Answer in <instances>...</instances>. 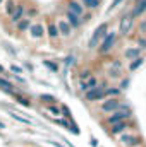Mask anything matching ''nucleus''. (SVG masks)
I'll return each instance as SVG.
<instances>
[{"label": "nucleus", "mask_w": 146, "mask_h": 147, "mask_svg": "<svg viewBox=\"0 0 146 147\" xmlns=\"http://www.w3.org/2000/svg\"><path fill=\"white\" fill-rule=\"evenodd\" d=\"M132 14H129V16H126L122 21H120V34H127L129 31H131V28H132Z\"/></svg>", "instance_id": "obj_5"}, {"label": "nucleus", "mask_w": 146, "mask_h": 147, "mask_svg": "<svg viewBox=\"0 0 146 147\" xmlns=\"http://www.w3.org/2000/svg\"><path fill=\"white\" fill-rule=\"evenodd\" d=\"M41 99H46V101H53V98H50V96H41Z\"/></svg>", "instance_id": "obj_28"}, {"label": "nucleus", "mask_w": 146, "mask_h": 147, "mask_svg": "<svg viewBox=\"0 0 146 147\" xmlns=\"http://www.w3.org/2000/svg\"><path fill=\"white\" fill-rule=\"evenodd\" d=\"M69 10L74 12L76 16H81V14H83V5L77 3V2H69Z\"/></svg>", "instance_id": "obj_9"}, {"label": "nucleus", "mask_w": 146, "mask_h": 147, "mask_svg": "<svg viewBox=\"0 0 146 147\" xmlns=\"http://www.w3.org/2000/svg\"><path fill=\"white\" fill-rule=\"evenodd\" d=\"M0 3H2V0H0Z\"/></svg>", "instance_id": "obj_30"}, {"label": "nucleus", "mask_w": 146, "mask_h": 147, "mask_svg": "<svg viewBox=\"0 0 146 147\" xmlns=\"http://www.w3.org/2000/svg\"><path fill=\"white\" fill-rule=\"evenodd\" d=\"M67 19H69V24H71L72 28H77V26H79V22H81V21H79V16H76V14L71 12V10L67 12Z\"/></svg>", "instance_id": "obj_10"}, {"label": "nucleus", "mask_w": 146, "mask_h": 147, "mask_svg": "<svg viewBox=\"0 0 146 147\" xmlns=\"http://www.w3.org/2000/svg\"><path fill=\"white\" fill-rule=\"evenodd\" d=\"M146 10V0H141L139 3H138V7L134 9V12H132V16H138V14H143Z\"/></svg>", "instance_id": "obj_17"}, {"label": "nucleus", "mask_w": 146, "mask_h": 147, "mask_svg": "<svg viewBox=\"0 0 146 147\" xmlns=\"http://www.w3.org/2000/svg\"><path fill=\"white\" fill-rule=\"evenodd\" d=\"M0 87L5 89V91H12V86H10L7 80H3V79H0Z\"/></svg>", "instance_id": "obj_22"}, {"label": "nucleus", "mask_w": 146, "mask_h": 147, "mask_svg": "<svg viewBox=\"0 0 146 147\" xmlns=\"http://www.w3.org/2000/svg\"><path fill=\"white\" fill-rule=\"evenodd\" d=\"M93 87H96V79H89L88 82H83V84H81V89H83V91H89V89H93Z\"/></svg>", "instance_id": "obj_14"}, {"label": "nucleus", "mask_w": 146, "mask_h": 147, "mask_svg": "<svg viewBox=\"0 0 146 147\" xmlns=\"http://www.w3.org/2000/svg\"><path fill=\"white\" fill-rule=\"evenodd\" d=\"M126 58H139V48H131L126 51Z\"/></svg>", "instance_id": "obj_16"}, {"label": "nucleus", "mask_w": 146, "mask_h": 147, "mask_svg": "<svg viewBox=\"0 0 146 147\" xmlns=\"http://www.w3.org/2000/svg\"><path fill=\"white\" fill-rule=\"evenodd\" d=\"M10 116L14 118V120H17V121H23V123H28V125H31L33 121L29 120V118H24V116H19L17 113H10Z\"/></svg>", "instance_id": "obj_20"}, {"label": "nucleus", "mask_w": 146, "mask_h": 147, "mask_svg": "<svg viewBox=\"0 0 146 147\" xmlns=\"http://www.w3.org/2000/svg\"><path fill=\"white\" fill-rule=\"evenodd\" d=\"M119 108H122V105L117 99H110V101H105L102 105V110L103 111H113V110H119Z\"/></svg>", "instance_id": "obj_6"}, {"label": "nucleus", "mask_w": 146, "mask_h": 147, "mask_svg": "<svg viewBox=\"0 0 146 147\" xmlns=\"http://www.w3.org/2000/svg\"><path fill=\"white\" fill-rule=\"evenodd\" d=\"M129 113H131V111H129V110H124V111H117L115 115H112V116H108V120H107V121H108L110 125H115V123H120V121H124L126 118H129V116H131Z\"/></svg>", "instance_id": "obj_2"}, {"label": "nucleus", "mask_w": 146, "mask_h": 147, "mask_svg": "<svg viewBox=\"0 0 146 147\" xmlns=\"http://www.w3.org/2000/svg\"><path fill=\"white\" fill-rule=\"evenodd\" d=\"M23 12H24V9H23L21 5H17V9L14 10V14H12L10 21H12V22H19V21H21V17H23Z\"/></svg>", "instance_id": "obj_11"}, {"label": "nucleus", "mask_w": 146, "mask_h": 147, "mask_svg": "<svg viewBox=\"0 0 146 147\" xmlns=\"http://www.w3.org/2000/svg\"><path fill=\"white\" fill-rule=\"evenodd\" d=\"M107 94H110V96H112V94H113V96H117V94H119V89H108V91H107Z\"/></svg>", "instance_id": "obj_25"}, {"label": "nucleus", "mask_w": 146, "mask_h": 147, "mask_svg": "<svg viewBox=\"0 0 146 147\" xmlns=\"http://www.w3.org/2000/svg\"><path fill=\"white\" fill-rule=\"evenodd\" d=\"M50 111H52V113H55V115H59V113H60L59 108H55V106H50Z\"/></svg>", "instance_id": "obj_27"}, {"label": "nucleus", "mask_w": 146, "mask_h": 147, "mask_svg": "<svg viewBox=\"0 0 146 147\" xmlns=\"http://www.w3.org/2000/svg\"><path fill=\"white\" fill-rule=\"evenodd\" d=\"M83 3H84V7H88V9H96V7L100 5V0H83Z\"/></svg>", "instance_id": "obj_19"}, {"label": "nucleus", "mask_w": 146, "mask_h": 147, "mask_svg": "<svg viewBox=\"0 0 146 147\" xmlns=\"http://www.w3.org/2000/svg\"><path fill=\"white\" fill-rule=\"evenodd\" d=\"M31 36L33 38H41L43 36V26H40V24L31 26Z\"/></svg>", "instance_id": "obj_12"}, {"label": "nucleus", "mask_w": 146, "mask_h": 147, "mask_svg": "<svg viewBox=\"0 0 146 147\" xmlns=\"http://www.w3.org/2000/svg\"><path fill=\"white\" fill-rule=\"evenodd\" d=\"M16 9H17V7H16V2H14V0H9V2H7V5H5V12L12 16Z\"/></svg>", "instance_id": "obj_18"}, {"label": "nucleus", "mask_w": 146, "mask_h": 147, "mask_svg": "<svg viewBox=\"0 0 146 147\" xmlns=\"http://www.w3.org/2000/svg\"><path fill=\"white\" fill-rule=\"evenodd\" d=\"M81 79H89V70H84V72H81Z\"/></svg>", "instance_id": "obj_26"}, {"label": "nucleus", "mask_w": 146, "mask_h": 147, "mask_svg": "<svg viewBox=\"0 0 146 147\" xmlns=\"http://www.w3.org/2000/svg\"><path fill=\"white\" fill-rule=\"evenodd\" d=\"M120 140H122V144H126V146H138V144L141 142V140H139L138 137H134V135H124Z\"/></svg>", "instance_id": "obj_8"}, {"label": "nucleus", "mask_w": 146, "mask_h": 147, "mask_svg": "<svg viewBox=\"0 0 146 147\" xmlns=\"http://www.w3.org/2000/svg\"><path fill=\"white\" fill-rule=\"evenodd\" d=\"M105 31H107V24H102L96 31H95V34H93V38L89 39V48H95L96 46V43L102 39V38L105 36Z\"/></svg>", "instance_id": "obj_4"}, {"label": "nucleus", "mask_w": 146, "mask_h": 147, "mask_svg": "<svg viewBox=\"0 0 146 147\" xmlns=\"http://www.w3.org/2000/svg\"><path fill=\"white\" fill-rule=\"evenodd\" d=\"M105 94V86H100V87H93L86 92V99L88 101H95V99H102Z\"/></svg>", "instance_id": "obj_1"}, {"label": "nucleus", "mask_w": 146, "mask_h": 147, "mask_svg": "<svg viewBox=\"0 0 146 147\" xmlns=\"http://www.w3.org/2000/svg\"><path fill=\"white\" fill-rule=\"evenodd\" d=\"M120 2H122V0H113V3H112V7H117V5H119Z\"/></svg>", "instance_id": "obj_29"}, {"label": "nucleus", "mask_w": 146, "mask_h": 147, "mask_svg": "<svg viewBox=\"0 0 146 147\" xmlns=\"http://www.w3.org/2000/svg\"><path fill=\"white\" fill-rule=\"evenodd\" d=\"M134 60H136V62H132V63H131V70H136V69L143 63V58H134Z\"/></svg>", "instance_id": "obj_23"}, {"label": "nucleus", "mask_w": 146, "mask_h": 147, "mask_svg": "<svg viewBox=\"0 0 146 147\" xmlns=\"http://www.w3.org/2000/svg\"><path fill=\"white\" fill-rule=\"evenodd\" d=\"M115 33H108L107 36H105V39H103V43H102V46H100V51L102 53H107V51H110L112 50V46H113V43H115Z\"/></svg>", "instance_id": "obj_3"}, {"label": "nucleus", "mask_w": 146, "mask_h": 147, "mask_svg": "<svg viewBox=\"0 0 146 147\" xmlns=\"http://www.w3.org/2000/svg\"><path fill=\"white\" fill-rule=\"evenodd\" d=\"M28 26H29V21H28V19H24V21H19V22H17V29H19V31H24Z\"/></svg>", "instance_id": "obj_21"}, {"label": "nucleus", "mask_w": 146, "mask_h": 147, "mask_svg": "<svg viewBox=\"0 0 146 147\" xmlns=\"http://www.w3.org/2000/svg\"><path fill=\"white\" fill-rule=\"evenodd\" d=\"M59 34H60L59 26H57V24H48V36L50 38H57Z\"/></svg>", "instance_id": "obj_13"}, {"label": "nucleus", "mask_w": 146, "mask_h": 147, "mask_svg": "<svg viewBox=\"0 0 146 147\" xmlns=\"http://www.w3.org/2000/svg\"><path fill=\"white\" fill-rule=\"evenodd\" d=\"M57 26H59V31H60V34H64V36H69V34H71V29H72V26H71L67 21H64V19H62V21H59V24H57Z\"/></svg>", "instance_id": "obj_7"}, {"label": "nucleus", "mask_w": 146, "mask_h": 147, "mask_svg": "<svg viewBox=\"0 0 146 147\" xmlns=\"http://www.w3.org/2000/svg\"><path fill=\"white\" fill-rule=\"evenodd\" d=\"M139 29H141V33H145L146 34V21H143V22L139 24Z\"/></svg>", "instance_id": "obj_24"}, {"label": "nucleus", "mask_w": 146, "mask_h": 147, "mask_svg": "<svg viewBox=\"0 0 146 147\" xmlns=\"http://www.w3.org/2000/svg\"><path fill=\"white\" fill-rule=\"evenodd\" d=\"M124 128H127V123H126V121L115 123V125H112V134H120Z\"/></svg>", "instance_id": "obj_15"}]
</instances>
